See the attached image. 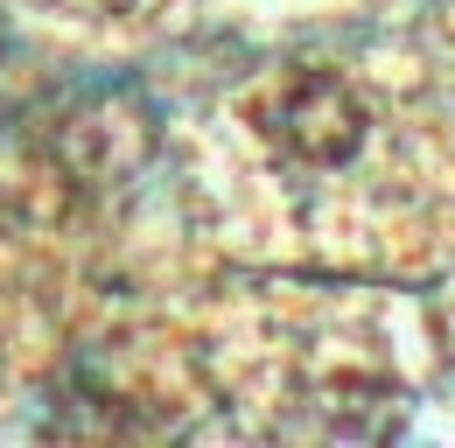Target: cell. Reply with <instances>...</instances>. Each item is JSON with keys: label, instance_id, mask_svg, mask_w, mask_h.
<instances>
[{"label": "cell", "instance_id": "obj_1", "mask_svg": "<svg viewBox=\"0 0 455 448\" xmlns=\"http://www.w3.org/2000/svg\"><path fill=\"white\" fill-rule=\"evenodd\" d=\"M259 126L281 140L287 155H301V162H350L357 148H364V106H357V92L343 84L337 70H294L274 84V99L259 112Z\"/></svg>", "mask_w": 455, "mask_h": 448}]
</instances>
